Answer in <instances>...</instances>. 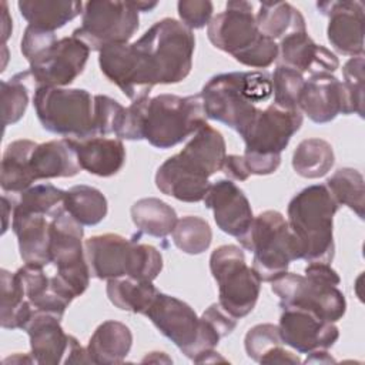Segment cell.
<instances>
[{"instance_id": "obj_49", "label": "cell", "mask_w": 365, "mask_h": 365, "mask_svg": "<svg viewBox=\"0 0 365 365\" xmlns=\"http://www.w3.org/2000/svg\"><path fill=\"white\" fill-rule=\"evenodd\" d=\"M64 364H91L87 348H83L73 335L70 339V346H68L67 358L64 359Z\"/></svg>"}, {"instance_id": "obj_46", "label": "cell", "mask_w": 365, "mask_h": 365, "mask_svg": "<svg viewBox=\"0 0 365 365\" xmlns=\"http://www.w3.org/2000/svg\"><path fill=\"white\" fill-rule=\"evenodd\" d=\"M202 318H205L215 329L217 332L221 335V338L230 335L234 328L237 327V318H234L232 315H230L218 302L217 304H211L201 315Z\"/></svg>"}, {"instance_id": "obj_5", "label": "cell", "mask_w": 365, "mask_h": 365, "mask_svg": "<svg viewBox=\"0 0 365 365\" xmlns=\"http://www.w3.org/2000/svg\"><path fill=\"white\" fill-rule=\"evenodd\" d=\"M207 36L215 48L251 68H267L278 58V44L258 30L248 1H228L210 20Z\"/></svg>"}, {"instance_id": "obj_47", "label": "cell", "mask_w": 365, "mask_h": 365, "mask_svg": "<svg viewBox=\"0 0 365 365\" xmlns=\"http://www.w3.org/2000/svg\"><path fill=\"white\" fill-rule=\"evenodd\" d=\"M221 171L231 180V181H245L248 180V177L251 175L242 155H237V154H230L225 155L224 164Z\"/></svg>"}, {"instance_id": "obj_1", "label": "cell", "mask_w": 365, "mask_h": 365, "mask_svg": "<svg viewBox=\"0 0 365 365\" xmlns=\"http://www.w3.org/2000/svg\"><path fill=\"white\" fill-rule=\"evenodd\" d=\"M195 37L182 23L165 17L137 41L124 44L118 64L120 90L131 101L147 98L155 84H177L192 68Z\"/></svg>"}, {"instance_id": "obj_52", "label": "cell", "mask_w": 365, "mask_h": 365, "mask_svg": "<svg viewBox=\"0 0 365 365\" xmlns=\"http://www.w3.org/2000/svg\"><path fill=\"white\" fill-rule=\"evenodd\" d=\"M311 356H308L305 359V362H335V359L332 356L328 355V352L325 349H317V351H312L309 352Z\"/></svg>"}, {"instance_id": "obj_29", "label": "cell", "mask_w": 365, "mask_h": 365, "mask_svg": "<svg viewBox=\"0 0 365 365\" xmlns=\"http://www.w3.org/2000/svg\"><path fill=\"white\" fill-rule=\"evenodd\" d=\"M20 14L33 26L46 31H56L83 13L81 1L68 0H21L17 3Z\"/></svg>"}, {"instance_id": "obj_37", "label": "cell", "mask_w": 365, "mask_h": 365, "mask_svg": "<svg viewBox=\"0 0 365 365\" xmlns=\"http://www.w3.org/2000/svg\"><path fill=\"white\" fill-rule=\"evenodd\" d=\"M3 125L17 123L26 113L29 104V90L36 88L30 71H21L9 80L0 81Z\"/></svg>"}, {"instance_id": "obj_39", "label": "cell", "mask_w": 365, "mask_h": 365, "mask_svg": "<svg viewBox=\"0 0 365 365\" xmlns=\"http://www.w3.org/2000/svg\"><path fill=\"white\" fill-rule=\"evenodd\" d=\"M66 191L51 184H36L19 194L17 200H13L16 208L43 212L51 218L64 211Z\"/></svg>"}, {"instance_id": "obj_26", "label": "cell", "mask_w": 365, "mask_h": 365, "mask_svg": "<svg viewBox=\"0 0 365 365\" xmlns=\"http://www.w3.org/2000/svg\"><path fill=\"white\" fill-rule=\"evenodd\" d=\"M131 345L133 334L130 328L123 322L110 319L97 327L88 341L87 352L91 364H121L128 355Z\"/></svg>"}, {"instance_id": "obj_32", "label": "cell", "mask_w": 365, "mask_h": 365, "mask_svg": "<svg viewBox=\"0 0 365 365\" xmlns=\"http://www.w3.org/2000/svg\"><path fill=\"white\" fill-rule=\"evenodd\" d=\"M131 220L134 225L144 234L165 238L170 235L177 222L175 210L160 198L148 197L135 201L131 205Z\"/></svg>"}, {"instance_id": "obj_42", "label": "cell", "mask_w": 365, "mask_h": 365, "mask_svg": "<svg viewBox=\"0 0 365 365\" xmlns=\"http://www.w3.org/2000/svg\"><path fill=\"white\" fill-rule=\"evenodd\" d=\"M282 339L279 336L278 325L274 324H258L252 327L244 339L247 355L255 362H261V359L272 351L275 346H279Z\"/></svg>"}, {"instance_id": "obj_4", "label": "cell", "mask_w": 365, "mask_h": 365, "mask_svg": "<svg viewBox=\"0 0 365 365\" xmlns=\"http://www.w3.org/2000/svg\"><path fill=\"white\" fill-rule=\"evenodd\" d=\"M338 208L325 184L309 185L292 197L287 221L299 244L301 259L327 264L334 259V215Z\"/></svg>"}, {"instance_id": "obj_11", "label": "cell", "mask_w": 365, "mask_h": 365, "mask_svg": "<svg viewBox=\"0 0 365 365\" xmlns=\"http://www.w3.org/2000/svg\"><path fill=\"white\" fill-rule=\"evenodd\" d=\"M144 315L192 361L204 351L214 349L221 339L217 329L187 302L160 291Z\"/></svg>"}, {"instance_id": "obj_36", "label": "cell", "mask_w": 365, "mask_h": 365, "mask_svg": "<svg viewBox=\"0 0 365 365\" xmlns=\"http://www.w3.org/2000/svg\"><path fill=\"white\" fill-rule=\"evenodd\" d=\"M325 185L339 205H346L364 220V177L358 170L349 167L339 168L327 180Z\"/></svg>"}, {"instance_id": "obj_18", "label": "cell", "mask_w": 365, "mask_h": 365, "mask_svg": "<svg viewBox=\"0 0 365 365\" xmlns=\"http://www.w3.org/2000/svg\"><path fill=\"white\" fill-rule=\"evenodd\" d=\"M317 7L329 19L327 37L344 56H364V3L358 0L319 1Z\"/></svg>"}, {"instance_id": "obj_10", "label": "cell", "mask_w": 365, "mask_h": 365, "mask_svg": "<svg viewBox=\"0 0 365 365\" xmlns=\"http://www.w3.org/2000/svg\"><path fill=\"white\" fill-rule=\"evenodd\" d=\"M238 242L254 254L252 268L261 282H272L288 271L292 261L301 259L299 244L287 218L275 210L254 217L247 235Z\"/></svg>"}, {"instance_id": "obj_40", "label": "cell", "mask_w": 365, "mask_h": 365, "mask_svg": "<svg viewBox=\"0 0 365 365\" xmlns=\"http://www.w3.org/2000/svg\"><path fill=\"white\" fill-rule=\"evenodd\" d=\"M271 80L274 94L272 103L287 110H299L298 101L305 84L304 74L295 68L278 64Z\"/></svg>"}, {"instance_id": "obj_54", "label": "cell", "mask_w": 365, "mask_h": 365, "mask_svg": "<svg viewBox=\"0 0 365 365\" xmlns=\"http://www.w3.org/2000/svg\"><path fill=\"white\" fill-rule=\"evenodd\" d=\"M157 1H153V3H147V1H134V6L138 11H151L153 9L157 7Z\"/></svg>"}, {"instance_id": "obj_44", "label": "cell", "mask_w": 365, "mask_h": 365, "mask_svg": "<svg viewBox=\"0 0 365 365\" xmlns=\"http://www.w3.org/2000/svg\"><path fill=\"white\" fill-rule=\"evenodd\" d=\"M177 10L182 24L190 30H197L208 26L214 6L208 0H180Z\"/></svg>"}, {"instance_id": "obj_50", "label": "cell", "mask_w": 365, "mask_h": 365, "mask_svg": "<svg viewBox=\"0 0 365 365\" xmlns=\"http://www.w3.org/2000/svg\"><path fill=\"white\" fill-rule=\"evenodd\" d=\"M1 7H3V16H1V31H3V46H6V41L9 38V36L11 34V29H13V24H11V19L9 16V11H7V3L3 1L1 3Z\"/></svg>"}, {"instance_id": "obj_3", "label": "cell", "mask_w": 365, "mask_h": 365, "mask_svg": "<svg viewBox=\"0 0 365 365\" xmlns=\"http://www.w3.org/2000/svg\"><path fill=\"white\" fill-rule=\"evenodd\" d=\"M200 96L207 118L242 135L259 108L257 104L272 96L271 74L257 70L221 73L205 83Z\"/></svg>"}, {"instance_id": "obj_16", "label": "cell", "mask_w": 365, "mask_h": 365, "mask_svg": "<svg viewBox=\"0 0 365 365\" xmlns=\"http://www.w3.org/2000/svg\"><path fill=\"white\" fill-rule=\"evenodd\" d=\"M88 54V46L77 37L57 38L30 63L29 71L36 88L71 84L84 71Z\"/></svg>"}, {"instance_id": "obj_22", "label": "cell", "mask_w": 365, "mask_h": 365, "mask_svg": "<svg viewBox=\"0 0 365 365\" xmlns=\"http://www.w3.org/2000/svg\"><path fill=\"white\" fill-rule=\"evenodd\" d=\"M60 322V317L36 309L26 324L24 331L30 338V355L36 364L58 365L67 354L71 335L64 332Z\"/></svg>"}, {"instance_id": "obj_7", "label": "cell", "mask_w": 365, "mask_h": 365, "mask_svg": "<svg viewBox=\"0 0 365 365\" xmlns=\"http://www.w3.org/2000/svg\"><path fill=\"white\" fill-rule=\"evenodd\" d=\"M84 251L91 275L98 279L131 277L154 281L163 269V257L155 247L118 234L90 237L84 241Z\"/></svg>"}, {"instance_id": "obj_45", "label": "cell", "mask_w": 365, "mask_h": 365, "mask_svg": "<svg viewBox=\"0 0 365 365\" xmlns=\"http://www.w3.org/2000/svg\"><path fill=\"white\" fill-rule=\"evenodd\" d=\"M57 40L54 31H46L27 26L21 38V53L29 63L40 56L48 46Z\"/></svg>"}, {"instance_id": "obj_21", "label": "cell", "mask_w": 365, "mask_h": 365, "mask_svg": "<svg viewBox=\"0 0 365 365\" xmlns=\"http://www.w3.org/2000/svg\"><path fill=\"white\" fill-rule=\"evenodd\" d=\"M279 64L295 68L308 76L318 73H334L339 67L338 57L321 44H317L307 30L295 31L278 44Z\"/></svg>"}, {"instance_id": "obj_19", "label": "cell", "mask_w": 365, "mask_h": 365, "mask_svg": "<svg viewBox=\"0 0 365 365\" xmlns=\"http://www.w3.org/2000/svg\"><path fill=\"white\" fill-rule=\"evenodd\" d=\"M282 344L299 354H309L317 349L331 348L339 338L335 322L325 321L309 311L287 308L278 324Z\"/></svg>"}, {"instance_id": "obj_12", "label": "cell", "mask_w": 365, "mask_h": 365, "mask_svg": "<svg viewBox=\"0 0 365 365\" xmlns=\"http://www.w3.org/2000/svg\"><path fill=\"white\" fill-rule=\"evenodd\" d=\"M33 104L41 127L64 138L96 135L94 97L83 88L37 87Z\"/></svg>"}, {"instance_id": "obj_27", "label": "cell", "mask_w": 365, "mask_h": 365, "mask_svg": "<svg viewBox=\"0 0 365 365\" xmlns=\"http://www.w3.org/2000/svg\"><path fill=\"white\" fill-rule=\"evenodd\" d=\"M23 287L26 299L37 311H44L63 318L66 308L70 305L53 285L51 277L44 272V267L24 264L16 271Z\"/></svg>"}, {"instance_id": "obj_9", "label": "cell", "mask_w": 365, "mask_h": 365, "mask_svg": "<svg viewBox=\"0 0 365 365\" xmlns=\"http://www.w3.org/2000/svg\"><path fill=\"white\" fill-rule=\"evenodd\" d=\"M143 103L141 134L153 147L167 150L195 134L207 117L200 94H158Z\"/></svg>"}, {"instance_id": "obj_30", "label": "cell", "mask_w": 365, "mask_h": 365, "mask_svg": "<svg viewBox=\"0 0 365 365\" xmlns=\"http://www.w3.org/2000/svg\"><path fill=\"white\" fill-rule=\"evenodd\" d=\"M255 23L258 30L274 41L291 33L307 30L304 16L287 1L261 3L255 14Z\"/></svg>"}, {"instance_id": "obj_8", "label": "cell", "mask_w": 365, "mask_h": 365, "mask_svg": "<svg viewBox=\"0 0 365 365\" xmlns=\"http://www.w3.org/2000/svg\"><path fill=\"white\" fill-rule=\"evenodd\" d=\"M302 125L299 110H287L274 103L258 108L251 124L241 135L244 163L252 175H268L277 171L281 164V153L291 137Z\"/></svg>"}, {"instance_id": "obj_20", "label": "cell", "mask_w": 365, "mask_h": 365, "mask_svg": "<svg viewBox=\"0 0 365 365\" xmlns=\"http://www.w3.org/2000/svg\"><path fill=\"white\" fill-rule=\"evenodd\" d=\"M207 208L212 210L217 227L241 241L254 221L251 204L241 188L231 180H218L211 184L204 197Z\"/></svg>"}, {"instance_id": "obj_28", "label": "cell", "mask_w": 365, "mask_h": 365, "mask_svg": "<svg viewBox=\"0 0 365 365\" xmlns=\"http://www.w3.org/2000/svg\"><path fill=\"white\" fill-rule=\"evenodd\" d=\"M37 143L16 140L10 143L1 158L0 185L4 194H21L36 181L30 170V157Z\"/></svg>"}, {"instance_id": "obj_14", "label": "cell", "mask_w": 365, "mask_h": 365, "mask_svg": "<svg viewBox=\"0 0 365 365\" xmlns=\"http://www.w3.org/2000/svg\"><path fill=\"white\" fill-rule=\"evenodd\" d=\"M210 271L218 285V304L237 319L247 317L258 301L261 279L247 265L242 250L232 244L215 248Z\"/></svg>"}, {"instance_id": "obj_31", "label": "cell", "mask_w": 365, "mask_h": 365, "mask_svg": "<svg viewBox=\"0 0 365 365\" xmlns=\"http://www.w3.org/2000/svg\"><path fill=\"white\" fill-rule=\"evenodd\" d=\"M1 304L0 322L4 329H24L26 324L34 314V308L26 299L23 287L16 275L7 269L0 271Z\"/></svg>"}, {"instance_id": "obj_48", "label": "cell", "mask_w": 365, "mask_h": 365, "mask_svg": "<svg viewBox=\"0 0 365 365\" xmlns=\"http://www.w3.org/2000/svg\"><path fill=\"white\" fill-rule=\"evenodd\" d=\"M301 359L298 358V355L285 351L279 346H275L272 351H269L259 364H299Z\"/></svg>"}, {"instance_id": "obj_41", "label": "cell", "mask_w": 365, "mask_h": 365, "mask_svg": "<svg viewBox=\"0 0 365 365\" xmlns=\"http://www.w3.org/2000/svg\"><path fill=\"white\" fill-rule=\"evenodd\" d=\"M125 113L127 108L117 100L103 94L94 96L96 135L106 137L108 134H114L118 137L125 120Z\"/></svg>"}, {"instance_id": "obj_33", "label": "cell", "mask_w": 365, "mask_h": 365, "mask_svg": "<svg viewBox=\"0 0 365 365\" xmlns=\"http://www.w3.org/2000/svg\"><path fill=\"white\" fill-rule=\"evenodd\" d=\"M106 291L110 302L118 309L143 315L158 294L153 281H140L131 277L108 279Z\"/></svg>"}, {"instance_id": "obj_17", "label": "cell", "mask_w": 365, "mask_h": 365, "mask_svg": "<svg viewBox=\"0 0 365 365\" xmlns=\"http://www.w3.org/2000/svg\"><path fill=\"white\" fill-rule=\"evenodd\" d=\"M298 108L317 124L329 123L339 114L354 113L344 83L331 73H318L305 80Z\"/></svg>"}, {"instance_id": "obj_53", "label": "cell", "mask_w": 365, "mask_h": 365, "mask_svg": "<svg viewBox=\"0 0 365 365\" xmlns=\"http://www.w3.org/2000/svg\"><path fill=\"white\" fill-rule=\"evenodd\" d=\"M217 361H221V362H225V359L222 356L218 355V352H215L214 349H208V351H204L202 354H200L194 362H217Z\"/></svg>"}, {"instance_id": "obj_23", "label": "cell", "mask_w": 365, "mask_h": 365, "mask_svg": "<svg viewBox=\"0 0 365 365\" xmlns=\"http://www.w3.org/2000/svg\"><path fill=\"white\" fill-rule=\"evenodd\" d=\"M51 217L16 208L13 205L11 228L17 237L20 257L24 264L46 267L50 259V224Z\"/></svg>"}, {"instance_id": "obj_15", "label": "cell", "mask_w": 365, "mask_h": 365, "mask_svg": "<svg viewBox=\"0 0 365 365\" xmlns=\"http://www.w3.org/2000/svg\"><path fill=\"white\" fill-rule=\"evenodd\" d=\"M138 13L134 1H87L81 26L73 31V36L96 51L111 44L128 43L140 27Z\"/></svg>"}, {"instance_id": "obj_2", "label": "cell", "mask_w": 365, "mask_h": 365, "mask_svg": "<svg viewBox=\"0 0 365 365\" xmlns=\"http://www.w3.org/2000/svg\"><path fill=\"white\" fill-rule=\"evenodd\" d=\"M225 155L222 134L207 123L178 154L158 167L155 185L163 194L178 201H202L211 187L208 178L221 171Z\"/></svg>"}, {"instance_id": "obj_43", "label": "cell", "mask_w": 365, "mask_h": 365, "mask_svg": "<svg viewBox=\"0 0 365 365\" xmlns=\"http://www.w3.org/2000/svg\"><path fill=\"white\" fill-rule=\"evenodd\" d=\"M344 86L349 94L354 113L364 117V56L351 57L342 67Z\"/></svg>"}, {"instance_id": "obj_6", "label": "cell", "mask_w": 365, "mask_h": 365, "mask_svg": "<svg viewBox=\"0 0 365 365\" xmlns=\"http://www.w3.org/2000/svg\"><path fill=\"white\" fill-rule=\"evenodd\" d=\"M305 275L285 272L271 282L272 292L279 298V307L309 311L329 321H339L346 311V299L338 289L341 278L327 262H309Z\"/></svg>"}, {"instance_id": "obj_38", "label": "cell", "mask_w": 365, "mask_h": 365, "mask_svg": "<svg viewBox=\"0 0 365 365\" xmlns=\"http://www.w3.org/2000/svg\"><path fill=\"white\" fill-rule=\"evenodd\" d=\"M171 234L175 247L190 255L202 254L212 241L210 224L197 215H185L177 220Z\"/></svg>"}, {"instance_id": "obj_35", "label": "cell", "mask_w": 365, "mask_h": 365, "mask_svg": "<svg viewBox=\"0 0 365 365\" xmlns=\"http://www.w3.org/2000/svg\"><path fill=\"white\" fill-rule=\"evenodd\" d=\"M332 145L322 138L302 140L292 154V168L304 178L324 177L334 165Z\"/></svg>"}, {"instance_id": "obj_34", "label": "cell", "mask_w": 365, "mask_h": 365, "mask_svg": "<svg viewBox=\"0 0 365 365\" xmlns=\"http://www.w3.org/2000/svg\"><path fill=\"white\" fill-rule=\"evenodd\" d=\"M64 210L81 225H97L108 211L104 194L90 185H74L66 191Z\"/></svg>"}, {"instance_id": "obj_51", "label": "cell", "mask_w": 365, "mask_h": 365, "mask_svg": "<svg viewBox=\"0 0 365 365\" xmlns=\"http://www.w3.org/2000/svg\"><path fill=\"white\" fill-rule=\"evenodd\" d=\"M1 201H3V217H4L1 234H4L7 231V228H9V218L11 217V211H13V198L9 200L7 194H3Z\"/></svg>"}, {"instance_id": "obj_13", "label": "cell", "mask_w": 365, "mask_h": 365, "mask_svg": "<svg viewBox=\"0 0 365 365\" xmlns=\"http://www.w3.org/2000/svg\"><path fill=\"white\" fill-rule=\"evenodd\" d=\"M83 237V225L66 210L51 220L50 259L57 269L51 279L58 294L70 304L88 288L91 277Z\"/></svg>"}, {"instance_id": "obj_24", "label": "cell", "mask_w": 365, "mask_h": 365, "mask_svg": "<svg viewBox=\"0 0 365 365\" xmlns=\"http://www.w3.org/2000/svg\"><path fill=\"white\" fill-rule=\"evenodd\" d=\"M77 154L81 170L97 177L115 175L125 163V148L120 138H67Z\"/></svg>"}, {"instance_id": "obj_25", "label": "cell", "mask_w": 365, "mask_h": 365, "mask_svg": "<svg viewBox=\"0 0 365 365\" xmlns=\"http://www.w3.org/2000/svg\"><path fill=\"white\" fill-rule=\"evenodd\" d=\"M30 170L34 180L74 177L81 165L67 138L37 144L30 157Z\"/></svg>"}]
</instances>
